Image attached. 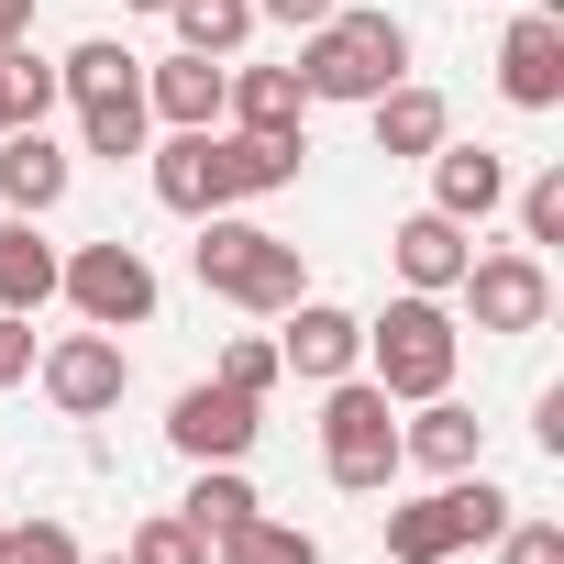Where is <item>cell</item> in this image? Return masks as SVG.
Returning a JSON list of instances; mask_svg holds the SVG:
<instances>
[{
    "mask_svg": "<svg viewBox=\"0 0 564 564\" xmlns=\"http://www.w3.org/2000/svg\"><path fill=\"white\" fill-rule=\"evenodd\" d=\"M188 265H199V289L210 300H232V311H289V300H311V265H300V243L289 232H265V221H232V210H210L199 221V243H188Z\"/></svg>",
    "mask_w": 564,
    "mask_h": 564,
    "instance_id": "1",
    "label": "cell"
},
{
    "mask_svg": "<svg viewBox=\"0 0 564 564\" xmlns=\"http://www.w3.org/2000/svg\"><path fill=\"white\" fill-rule=\"evenodd\" d=\"M410 78V23L399 12H355V0H333V12L311 23L300 45V89L311 100H377Z\"/></svg>",
    "mask_w": 564,
    "mask_h": 564,
    "instance_id": "2",
    "label": "cell"
},
{
    "mask_svg": "<svg viewBox=\"0 0 564 564\" xmlns=\"http://www.w3.org/2000/svg\"><path fill=\"white\" fill-rule=\"evenodd\" d=\"M56 100H78V144L89 155H144V133H155V111H144V56L133 45H111V34H89L67 67H56Z\"/></svg>",
    "mask_w": 564,
    "mask_h": 564,
    "instance_id": "3",
    "label": "cell"
},
{
    "mask_svg": "<svg viewBox=\"0 0 564 564\" xmlns=\"http://www.w3.org/2000/svg\"><path fill=\"white\" fill-rule=\"evenodd\" d=\"M454 366H465V333H454V311L443 300H421V289H399L377 322H366V377L410 410V399H443L454 388Z\"/></svg>",
    "mask_w": 564,
    "mask_h": 564,
    "instance_id": "4",
    "label": "cell"
},
{
    "mask_svg": "<svg viewBox=\"0 0 564 564\" xmlns=\"http://www.w3.org/2000/svg\"><path fill=\"white\" fill-rule=\"evenodd\" d=\"M509 487L487 476V465H465V476H443L432 498H410V509H388V564H454L465 542H498L509 531Z\"/></svg>",
    "mask_w": 564,
    "mask_h": 564,
    "instance_id": "5",
    "label": "cell"
},
{
    "mask_svg": "<svg viewBox=\"0 0 564 564\" xmlns=\"http://www.w3.org/2000/svg\"><path fill=\"white\" fill-rule=\"evenodd\" d=\"M322 476L344 498H388L399 487V399L377 377H333V399H322Z\"/></svg>",
    "mask_w": 564,
    "mask_h": 564,
    "instance_id": "6",
    "label": "cell"
},
{
    "mask_svg": "<svg viewBox=\"0 0 564 564\" xmlns=\"http://www.w3.org/2000/svg\"><path fill=\"white\" fill-rule=\"evenodd\" d=\"M56 300H78L89 333H144L155 265H144V243H78V254H56Z\"/></svg>",
    "mask_w": 564,
    "mask_h": 564,
    "instance_id": "7",
    "label": "cell"
},
{
    "mask_svg": "<svg viewBox=\"0 0 564 564\" xmlns=\"http://www.w3.org/2000/svg\"><path fill=\"white\" fill-rule=\"evenodd\" d=\"M300 166H311V133H232V122H210V133H199V188H210V210L276 199Z\"/></svg>",
    "mask_w": 564,
    "mask_h": 564,
    "instance_id": "8",
    "label": "cell"
},
{
    "mask_svg": "<svg viewBox=\"0 0 564 564\" xmlns=\"http://www.w3.org/2000/svg\"><path fill=\"white\" fill-rule=\"evenodd\" d=\"M465 311H476V333H542L553 322V265L531 254V243H509V254H465Z\"/></svg>",
    "mask_w": 564,
    "mask_h": 564,
    "instance_id": "9",
    "label": "cell"
},
{
    "mask_svg": "<svg viewBox=\"0 0 564 564\" xmlns=\"http://www.w3.org/2000/svg\"><path fill=\"white\" fill-rule=\"evenodd\" d=\"M254 399L243 388H221V377H199V388H177V410H166V443L188 454V465H243L254 454Z\"/></svg>",
    "mask_w": 564,
    "mask_h": 564,
    "instance_id": "10",
    "label": "cell"
},
{
    "mask_svg": "<svg viewBox=\"0 0 564 564\" xmlns=\"http://www.w3.org/2000/svg\"><path fill=\"white\" fill-rule=\"evenodd\" d=\"M276 322H289V333H276V366L311 377V388H333V377H355V366H366V322H355V311H333V300H289Z\"/></svg>",
    "mask_w": 564,
    "mask_h": 564,
    "instance_id": "11",
    "label": "cell"
},
{
    "mask_svg": "<svg viewBox=\"0 0 564 564\" xmlns=\"http://www.w3.org/2000/svg\"><path fill=\"white\" fill-rule=\"evenodd\" d=\"M122 388H133V366H122V333H67V344L45 355V399H56L67 421H100V410H122Z\"/></svg>",
    "mask_w": 564,
    "mask_h": 564,
    "instance_id": "12",
    "label": "cell"
},
{
    "mask_svg": "<svg viewBox=\"0 0 564 564\" xmlns=\"http://www.w3.org/2000/svg\"><path fill=\"white\" fill-rule=\"evenodd\" d=\"M498 100L509 111H553L564 100V12H520L498 34Z\"/></svg>",
    "mask_w": 564,
    "mask_h": 564,
    "instance_id": "13",
    "label": "cell"
},
{
    "mask_svg": "<svg viewBox=\"0 0 564 564\" xmlns=\"http://www.w3.org/2000/svg\"><path fill=\"white\" fill-rule=\"evenodd\" d=\"M421 166H432V210H443V221H465V232L509 199V155H498V144H454V133H443Z\"/></svg>",
    "mask_w": 564,
    "mask_h": 564,
    "instance_id": "14",
    "label": "cell"
},
{
    "mask_svg": "<svg viewBox=\"0 0 564 564\" xmlns=\"http://www.w3.org/2000/svg\"><path fill=\"white\" fill-rule=\"evenodd\" d=\"M399 465H432V476H465V465H487V421L443 388V399H410V421H399Z\"/></svg>",
    "mask_w": 564,
    "mask_h": 564,
    "instance_id": "15",
    "label": "cell"
},
{
    "mask_svg": "<svg viewBox=\"0 0 564 564\" xmlns=\"http://www.w3.org/2000/svg\"><path fill=\"white\" fill-rule=\"evenodd\" d=\"M465 221H443V210H410L399 232H388V265H399V289H421V300H454V276H465Z\"/></svg>",
    "mask_w": 564,
    "mask_h": 564,
    "instance_id": "16",
    "label": "cell"
},
{
    "mask_svg": "<svg viewBox=\"0 0 564 564\" xmlns=\"http://www.w3.org/2000/svg\"><path fill=\"white\" fill-rule=\"evenodd\" d=\"M221 78H232L221 56H188V45H177L166 67H144V111H155L166 133H210V122H221Z\"/></svg>",
    "mask_w": 564,
    "mask_h": 564,
    "instance_id": "17",
    "label": "cell"
},
{
    "mask_svg": "<svg viewBox=\"0 0 564 564\" xmlns=\"http://www.w3.org/2000/svg\"><path fill=\"white\" fill-rule=\"evenodd\" d=\"M67 177H78V166H67V144H56L45 122L0 133V210H23V221H34V210H56V199H67Z\"/></svg>",
    "mask_w": 564,
    "mask_h": 564,
    "instance_id": "18",
    "label": "cell"
},
{
    "mask_svg": "<svg viewBox=\"0 0 564 564\" xmlns=\"http://www.w3.org/2000/svg\"><path fill=\"white\" fill-rule=\"evenodd\" d=\"M221 122H232V133H311L300 67H232V78H221Z\"/></svg>",
    "mask_w": 564,
    "mask_h": 564,
    "instance_id": "19",
    "label": "cell"
},
{
    "mask_svg": "<svg viewBox=\"0 0 564 564\" xmlns=\"http://www.w3.org/2000/svg\"><path fill=\"white\" fill-rule=\"evenodd\" d=\"M45 300H56V243H45L23 210H0V311H23V322H34Z\"/></svg>",
    "mask_w": 564,
    "mask_h": 564,
    "instance_id": "20",
    "label": "cell"
},
{
    "mask_svg": "<svg viewBox=\"0 0 564 564\" xmlns=\"http://www.w3.org/2000/svg\"><path fill=\"white\" fill-rule=\"evenodd\" d=\"M366 111H377V155H399V166H410V155H432V144L454 133L443 89H410V78H399V89H377Z\"/></svg>",
    "mask_w": 564,
    "mask_h": 564,
    "instance_id": "21",
    "label": "cell"
},
{
    "mask_svg": "<svg viewBox=\"0 0 564 564\" xmlns=\"http://www.w3.org/2000/svg\"><path fill=\"white\" fill-rule=\"evenodd\" d=\"M221 564H322V542L300 531V520H276V509H254V520H232L221 542H210Z\"/></svg>",
    "mask_w": 564,
    "mask_h": 564,
    "instance_id": "22",
    "label": "cell"
},
{
    "mask_svg": "<svg viewBox=\"0 0 564 564\" xmlns=\"http://www.w3.org/2000/svg\"><path fill=\"white\" fill-rule=\"evenodd\" d=\"M254 509H265V498H254V476H243V465H199V487H188V509H177V520H188L199 542H221V531H232V520H254Z\"/></svg>",
    "mask_w": 564,
    "mask_h": 564,
    "instance_id": "23",
    "label": "cell"
},
{
    "mask_svg": "<svg viewBox=\"0 0 564 564\" xmlns=\"http://www.w3.org/2000/svg\"><path fill=\"white\" fill-rule=\"evenodd\" d=\"M166 23H177L188 56H232L254 34V0H166Z\"/></svg>",
    "mask_w": 564,
    "mask_h": 564,
    "instance_id": "24",
    "label": "cell"
},
{
    "mask_svg": "<svg viewBox=\"0 0 564 564\" xmlns=\"http://www.w3.org/2000/svg\"><path fill=\"white\" fill-rule=\"evenodd\" d=\"M56 111V67L34 56V45H0V133H23V122H45Z\"/></svg>",
    "mask_w": 564,
    "mask_h": 564,
    "instance_id": "25",
    "label": "cell"
},
{
    "mask_svg": "<svg viewBox=\"0 0 564 564\" xmlns=\"http://www.w3.org/2000/svg\"><path fill=\"white\" fill-rule=\"evenodd\" d=\"M133 564H210V542L177 509H155V520H133Z\"/></svg>",
    "mask_w": 564,
    "mask_h": 564,
    "instance_id": "26",
    "label": "cell"
},
{
    "mask_svg": "<svg viewBox=\"0 0 564 564\" xmlns=\"http://www.w3.org/2000/svg\"><path fill=\"white\" fill-rule=\"evenodd\" d=\"M520 243H564V166H542L520 188Z\"/></svg>",
    "mask_w": 564,
    "mask_h": 564,
    "instance_id": "27",
    "label": "cell"
},
{
    "mask_svg": "<svg viewBox=\"0 0 564 564\" xmlns=\"http://www.w3.org/2000/svg\"><path fill=\"white\" fill-rule=\"evenodd\" d=\"M276 377H289V366H276V344H265V333H243V344L221 355V388H243V399H265Z\"/></svg>",
    "mask_w": 564,
    "mask_h": 564,
    "instance_id": "28",
    "label": "cell"
},
{
    "mask_svg": "<svg viewBox=\"0 0 564 564\" xmlns=\"http://www.w3.org/2000/svg\"><path fill=\"white\" fill-rule=\"evenodd\" d=\"M0 564H89V553H78V542H67L56 520H23L12 542H0Z\"/></svg>",
    "mask_w": 564,
    "mask_h": 564,
    "instance_id": "29",
    "label": "cell"
},
{
    "mask_svg": "<svg viewBox=\"0 0 564 564\" xmlns=\"http://www.w3.org/2000/svg\"><path fill=\"white\" fill-rule=\"evenodd\" d=\"M498 564H564V520H509L498 531Z\"/></svg>",
    "mask_w": 564,
    "mask_h": 564,
    "instance_id": "30",
    "label": "cell"
},
{
    "mask_svg": "<svg viewBox=\"0 0 564 564\" xmlns=\"http://www.w3.org/2000/svg\"><path fill=\"white\" fill-rule=\"evenodd\" d=\"M23 366H34V333H23V311H0V388H12Z\"/></svg>",
    "mask_w": 564,
    "mask_h": 564,
    "instance_id": "31",
    "label": "cell"
},
{
    "mask_svg": "<svg viewBox=\"0 0 564 564\" xmlns=\"http://www.w3.org/2000/svg\"><path fill=\"white\" fill-rule=\"evenodd\" d=\"M322 12H333V0H254V23H300V34H311Z\"/></svg>",
    "mask_w": 564,
    "mask_h": 564,
    "instance_id": "32",
    "label": "cell"
},
{
    "mask_svg": "<svg viewBox=\"0 0 564 564\" xmlns=\"http://www.w3.org/2000/svg\"><path fill=\"white\" fill-rule=\"evenodd\" d=\"M34 34V0H0V45H23Z\"/></svg>",
    "mask_w": 564,
    "mask_h": 564,
    "instance_id": "33",
    "label": "cell"
},
{
    "mask_svg": "<svg viewBox=\"0 0 564 564\" xmlns=\"http://www.w3.org/2000/svg\"><path fill=\"white\" fill-rule=\"evenodd\" d=\"M122 12H166V0H122Z\"/></svg>",
    "mask_w": 564,
    "mask_h": 564,
    "instance_id": "34",
    "label": "cell"
},
{
    "mask_svg": "<svg viewBox=\"0 0 564 564\" xmlns=\"http://www.w3.org/2000/svg\"><path fill=\"white\" fill-rule=\"evenodd\" d=\"M100 564H133V553H100Z\"/></svg>",
    "mask_w": 564,
    "mask_h": 564,
    "instance_id": "35",
    "label": "cell"
},
{
    "mask_svg": "<svg viewBox=\"0 0 564 564\" xmlns=\"http://www.w3.org/2000/svg\"><path fill=\"white\" fill-rule=\"evenodd\" d=\"M0 542H12V520H0Z\"/></svg>",
    "mask_w": 564,
    "mask_h": 564,
    "instance_id": "36",
    "label": "cell"
}]
</instances>
